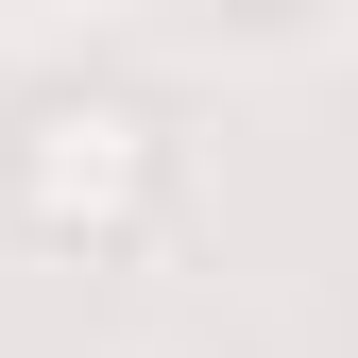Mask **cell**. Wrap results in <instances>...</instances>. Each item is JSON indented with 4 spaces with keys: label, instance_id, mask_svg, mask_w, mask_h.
I'll list each match as a JSON object with an SVG mask.
<instances>
[{
    "label": "cell",
    "instance_id": "6da1fadb",
    "mask_svg": "<svg viewBox=\"0 0 358 358\" xmlns=\"http://www.w3.org/2000/svg\"><path fill=\"white\" fill-rule=\"evenodd\" d=\"M0 205H17V239H52V256L154 239V205H171L154 103H120V85H52V103H17V137H0Z\"/></svg>",
    "mask_w": 358,
    "mask_h": 358
}]
</instances>
